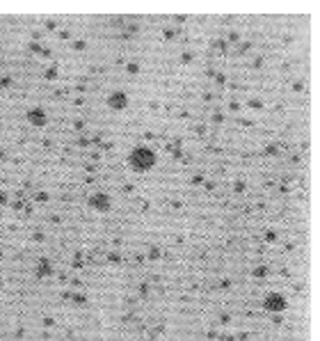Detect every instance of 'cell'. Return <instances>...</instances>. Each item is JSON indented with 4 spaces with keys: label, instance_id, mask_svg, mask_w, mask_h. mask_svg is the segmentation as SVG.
Listing matches in <instances>:
<instances>
[{
    "label": "cell",
    "instance_id": "6da1fadb",
    "mask_svg": "<svg viewBox=\"0 0 320 341\" xmlns=\"http://www.w3.org/2000/svg\"><path fill=\"white\" fill-rule=\"evenodd\" d=\"M128 160L135 169H149L156 163V154H153L151 149H147V147H138V149H133Z\"/></svg>",
    "mask_w": 320,
    "mask_h": 341
},
{
    "label": "cell",
    "instance_id": "7a4b0ae2",
    "mask_svg": "<svg viewBox=\"0 0 320 341\" xmlns=\"http://www.w3.org/2000/svg\"><path fill=\"white\" fill-rule=\"evenodd\" d=\"M265 309L268 312H282V309H286V298H282V295H268L265 298Z\"/></svg>",
    "mask_w": 320,
    "mask_h": 341
},
{
    "label": "cell",
    "instance_id": "3957f363",
    "mask_svg": "<svg viewBox=\"0 0 320 341\" xmlns=\"http://www.w3.org/2000/svg\"><path fill=\"white\" fill-rule=\"evenodd\" d=\"M108 103H110L115 110H124L126 103H128V94H124V92H112L110 99H108Z\"/></svg>",
    "mask_w": 320,
    "mask_h": 341
},
{
    "label": "cell",
    "instance_id": "277c9868",
    "mask_svg": "<svg viewBox=\"0 0 320 341\" xmlns=\"http://www.w3.org/2000/svg\"><path fill=\"white\" fill-rule=\"evenodd\" d=\"M28 119L32 121V124L41 126L43 121H46V115H43V110H30V112H28Z\"/></svg>",
    "mask_w": 320,
    "mask_h": 341
}]
</instances>
